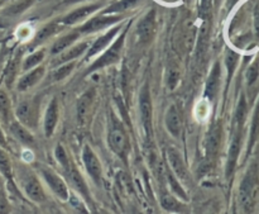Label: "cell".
Returning a JSON list of instances; mask_svg holds the SVG:
<instances>
[{
    "label": "cell",
    "instance_id": "6da1fadb",
    "mask_svg": "<svg viewBox=\"0 0 259 214\" xmlns=\"http://www.w3.org/2000/svg\"><path fill=\"white\" fill-rule=\"evenodd\" d=\"M258 165L252 164L248 169L247 174L243 177V182L239 188V203L242 209L245 213H250L254 208L255 195L258 189Z\"/></svg>",
    "mask_w": 259,
    "mask_h": 214
},
{
    "label": "cell",
    "instance_id": "7a4b0ae2",
    "mask_svg": "<svg viewBox=\"0 0 259 214\" xmlns=\"http://www.w3.org/2000/svg\"><path fill=\"white\" fill-rule=\"evenodd\" d=\"M139 109H141V119L142 123H143L146 139L147 142H152V134H153V127H152V100L147 84L142 88L141 95H139Z\"/></svg>",
    "mask_w": 259,
    "mask_h": 214
},
{
    "label": "cell",
    "instance_id": "3957f363",
    "mask_svg": "<svg viewBox=\"0 0 259 214\" xmlns=\"http://www.w3.org/2000/svg\"><path fill=\"white\" fill-rule=\"evenodd\" d=\"M124 38H125V30H124L123 34H121L120 37H119L113 45H111V47L88 68V73L90 74L93 73V71L99 70V68H103L105 67V66L115 63L116 61L119 60V57H120L121 48H123V45H124Z\"/></svg>",
    "mask_w": 259,
    "mask_h": 214
},
{
    "label": "cell",
    "instance_id": "277c9868",
    "mask_svg": "<svg viewBox=\"0 0 259 214\" xmlns=\"http://www.w3.org/2000/svg\"><path fill=\"white\" fill-rule=\"evenodd\" d=\"M108 142L109 145H110L111 150H113L119 157L125 159L126 154H128L129 141L128 137H126L125 131H124L123 127H121L120 124L114 122L113 127H111L110 132H109Z\"/></svg>",
    "mask_w": 259,
    "mask_h": 214
},
{
    "label": "cell",
    "instance_id": "5b68a950",
    "mask_svg": "<svg viewBox=\"0 0 259 214\" xmlns=\"http://www.w3.org/2000/svg\"><path fill=\"white\" fill-rule=\"evenodd\" d=\"M20 180H22L23 189H24L28 198H30L35 203L45 202L46 194L34 174H32L30 171H24L20 176Z\"/></svg>",
    "mask_w": 259,
    "mask_h": 214
},
{
    "label": "cell",
    "instance_id": "8992f818",
    "mask_svg": "<svg viewBox=\"0 0 259 214\" xmlns=\"http://www.w3.org/2000/svg\"><path fill=\"white\" fill-rule=\"evenodd\" d=\"M242 134H243V126H235L234 132H233L232 144L229 147V155H228L227 162V177H230L234 172L235 166H237L238 157H239L240 146H242Z\"/></svg>",
    "mask_w": 259,
    "mask_h": 214
},
{
    "label": "cell",
    "instance_id": "52a82bcc",
    "mask_svg": "<svg viewBox=\"0 0 259 214\" xmlns=\"http://www.w3.org/2000/svg\"><path fill=\"white\" fill-rule=\"evenodd\" d=\"M40 175H42L45 182L48 184V187L51 188V190H52L61 200L68 199L67 187H66L65 183L62 182V179H61L56 172H53L51 169H47V167H40Z\"/></svg>",
    "mask_w": 259,
    "mask_h": 214
},
{
    "label": "cell",
    "instance_id": "ba28073f",
    "mask_svg": "<svg viewBox=\"0 0 259 214\" xmlns=\"http://www.w3.org/2000/svg\"><path fill=\"white\" fill-rule=\"evenodd\" d=\"M222 124L217 123L210 128L209 133H207L206 144H205V151H206V160L207 161H212L215 156L218 155V151L220 149V144H222Z\"/></svg>",
    "mask_w": 259,
    "mask_h": 214
},
{
    "label": "cell",
    "instance_id": "9c48e42d",
    "mask_svg": "<svg viewBox=\"0 0 259 214\" xmlns=\"http://www.w3.org/2000/svg\"><path fill=\"white\" fill-rule=\"evenodd\" d=\"M82 160L83 164H85L86 171L89 172V175L91 176V179L96 183V184H100L101 183V165L99 159L96 157V155L94 154L93 150L89 146H85L82 152Z\"/></svg>",
    "mask_w": 259,
    "mask_h": 214
},
{
    "label": "cell",
    "instance_id": "30bf717a",
    "mask_svg": "<svg viewBox=\"0 0 259 214\" xmlns=\"http://www.w3.org/2000/svg\"><path fill=\"white\" fill-rule=\"evenodd\" d=\"M120 15H113V14H104L100 15V17L93 18L91 20H89L86 24H83L82 27L78 29V33L82 34V33H93L96 32V30L104 29V28L109 27L113 23L120 20Z\"/></svg>",
    "mask_w": 259,
    "mask_h": 214
},
{
    "label": "cell",
    "instance_id": "8fae6325",
    "mask_svg": "<svg viewBox=\"0 0 259 214\" xmlns=\"http://www.w3.org/2000/svg\"><path fill=\"white\" fill-rule=\"evenodd\" d=\"M167 157H168V162L172 167V171L175 172L177 179L182 180V182H187L189 180V172H187L186 165H185L184 159L174 147H169L167 150Z\"/></svg>",
    "mask_w": 259,
    "mask_h": 214
},
{
    "label": "cell",
    "instance_id": "7c38bea8",
    "mask_svg": "<svg viewBox=\"0 0 259 214\" xmlns=\"http://www.w3.org/2000/svg\"><path fill=\"white\" fill-rule=\"evenodd\" d=\"M17 117L23 124L33 127L37 119L38 111H37V104L32 100H24L18 105L17 108Z\"/></svg>",
    "mask_w": 259,
    "mask_h": 214
},
{
    "label": "cell",
    "instance_id": "4fadbf2b",
    "mask_svg": "<svg viewBox=\"0 0 259 214\" xmlns=\"http://www.w3.org/2000/svg\"><path fill=\"white\" fill-rule=\"evenodd\" d=\"M154 24H156V13L154 10H151L138 24V35L142 42H148L151 40L154 32Z\"/></svg>",
    "mask_w": 259,
    "mask_h": 214
},
{
    "label": "cell",
    "instance_id": "5bb4252c",
    "mask_svg": "<svg viewBox=\"0 0 259 214\" xmlns=\"http://www.w3.org/2000/svg\"><path fill=\"white\" fill-rule=\"evenodd\" d=\"M101 7V4H90V5H86V7H81L78 8V9L73 10L72 13H70L68 15H66L65 18H63L62 20H61V23L62 24H75V23L77 22H81L82 19H85V18H88L89 15L93 14L95 10H98L99 8Z\"/></svg>",
    "mask_w": 259,
    "mask_h": 214
},
{
    "label": "cell",
    "instance_id": "9a60e30c",
    "mask_svg": "<svg viewBox=\"0 0 259 214\" xmlns=\"http://www.w3.org/2000/svg\"><path fill=\"white\" fill-rule=\"evenodd\" d=\"M66 174H67L68 179H70L71 184L73 185V188H75V189L77 190L81 195H82L83 199L88 200V202L90 203L91 197H90V193H89V188H88V185H86L83 177L81 176L80 172H78L77 170L72 166V165H71V167L68 169V171L66 172Z\"/></svg>",
    "mask_w": 259,
    "mask_h": 214
},
{
    "label": "cell",
    "instance_id": "2e32d148",
    "mask_svg": "<svg viewBox=\"0 0 259 214\" xmlns=\"http://www.w3.org/2000/svg\"><path fill=\"white\" fill-rule=\"evenodd\" d=\"M58 121V104L56 99L51 101L48 105L47 111H46L45 117V133L46 137H51L55 132L56 126H57Z\"/></svg>",
    "mask_w": 259,
    "mask_h": 214
},
{
    "label": "cell",
    "instance_id": "e0dca14e",
    "mask_svg": "<svg viewBox=\"0 0 259 214\" xmlns=\"http://www.w3.org/2000/svg\"><path fill=\"white\" fill-rule=\"evenodd\" d=\"M166 127L174 137H179L181 133V116L176 105H171L167 111Z\"/></svg>",
    "mask_w": 259,
    "mask_h": 214
},
{
    "label": "cell",
    "instance_id": "ac0fdd59",
    "mask_svg": "<svg viewBox=\"0 0 259 214\" xmlns=\"http://www.w3.org/2000/svg\"><path fill=\"white\" fill-rule=\"evenodd\" d=\"M220 75H222V73H220V65L217 62L214 65V67H212L211 73H210V76L206 83V88H205V95L210 100H214V98L218 94V90H219Z\"/></svg>",
    "mask_w": 259,
    "mask_h": 214
},
{
    "label": "cell",
    "instance_id": "d6986e66",
    "mask_svg": "<svg viewBox=\"0 0 259 214\" xmlns=\"http://www.w3.org/2000/svg\"><path fill=\"white\" fill-rule=\"evenodd\" d=\"M94 90L88 91V93L83 94L80 99H78L77 103V121L80 124H83L88 118L89 111L91 108V104L94 100Z\"/></svg>",
    "mask_w": 259,
    "mask_h": 214
},
{
    "label": "cell",
    "instance_id": "ffe728a7",
    "mask_svg": "<svg viewBox=\"0 0 259 214\" xmlns=\"http://www.w3.org/2000/svg\"><path fill=\"white\" fill-rule=\"evenodd\" d=\"M10 132H12L13 136H14L20 144L27 145V146L34 145V138H33L32 133H30L23 124L18 123V122H12V123H10Z\"/></svg>",
    "mask_w": 259,
    "mask_h": 214
},
{
    "label": "cell",
    "instance_id": "44dd1931",
    "mask_svg": "<svg viewBox=\"0 0 259 214\" xmlns=\"http://www.w3.org/2000/svg\"><path fill=\"white\" fill-rule=\"evenodd\" d=\"M43 75H45V67L34 68V70L28 73L27 75H24L20 79L19 83H18V89L19 90H27V89L32 88L35 84L39 83Z\"/></svg>",
    "mask_w": 259,
    "mask_h": 214
},
{
    "label": "cell",
    "instance_id": "7402d4cb",
    "mask_svg": "<svg viewBox=\"0 0 259 214\" xmlns=\"http://www.w3.org/2000/svg\"><path fill=\"white\" fill-rule=\"evenodd\" d=\"M119 29H120V28H119V27L113 28V29L109 30L108 33H105V34H104L103 37L99 38V40L96 41V42L94 43L93 46H91L90 51H89V53H88V58L93 57V56H95L96 53L100 52L101 50H104V48H105L106 46H108L109 43H110V41L113 40L114 37H115V34L119 32Z\"/></svg>",
    "mask_w": 259,
    "mask_h": 214
},
{
    "label": "cell",
    "instance_id": "603a6c76",
    "mask_svg": "<svg viewBox=\"0 0 259 214\" xmlns=\"http://www.w3.org/2000/svg\"><path fill=\"white\" fill-rule=\"evenodd\" d=\"M0 121L9 126L12 123V101L4 90H0Z\"/></svg>",
    "mask_w": 259,
    "mask_h": 214
},
{
    "label": "cell",
    "instance_id": "cb8c5ba5",
    "mask_svg": "<svg viewBox=\"0 0 259 214\" xmlns=\"http://www.w3.org/2000/svg\"><path fill=\"white\" fill-rule=\"evenodd\" d=\"M88 47H89V43L82 42V43H80V45L75 46V47L70 48L67 52H63L62 55L57 58V61L55 62V65H62V63L68 62V61L73 60V58H77L78 56H81L83 52H85L86 48Z\"/></svg>",
    "mask_w": 259,
    "mask_h": 214
},
{
    "label": "cell",
    "instance_id": "d4e9b609",
    "mask_svg": "<svg viewBox=\"0 0 259 214\" xmlns=\"http://www.w3.org/2000/svg\"><path fill=\"white\" fill-rule=\"evenodd\" d=\"M78 37H80V33H78V30L61 37L60 40L56 41L55 45L52 46V53H60V52H62V51H65L66 48H67L68 46L72 45V43L75 42Z\"/></svg>",
    "mask_w": 259,
    "mask_h": 214
},
{
    "label": "cell",
    "instance_id": "484cf974",
    "mask_svg": "<svg viewBox=\"0 0 259 214\" xmlns=\"http://www.w3.org/2000/svg\"><path fill=\"white\" fill-rule=\"evenodd\" d=\"M139 2H141V0H120V2H116L114 3L113 5H110V7L104 12V14H119V13L126 12V10L136 7Z\"/></svg>",
    "mask_w": 259,
    "mask_h": 214
},
{
    "label": "cell",
    "instance_id": "4316f807",
    "mask_svg": "<svg viewBox=\"0 0 259 214\" xmlns=\"http://www.w3.org/2000/svg\"><path fill=\"white\" fill-rule=\"evenodd\" d=\"M0 174L5 177L9 183H13V169L10 164L9 156L7 152L0 147Z\"/></svg>",
    "mask_w": 259,
    "mask_h": 214
},
{
    "label": "cell",
    "instance_id": "83f0119b",
    "mask_svg": "<svg viewBox=\"0 0 259 214\" xmlns=\"http://www.w3.org/2000/svg\"><path fill=\"white\" fill-rule=\"evenodd\" d=\"M60 30V27H58L57 23H51V24L46 25L45 28L39 30L37 33V35L34 37V45H38V43L45 42L47 38H50L51 35H53L55 33H57Z\"/></svg>",
    "mask_w": 259,
    "mask_h": 214
},
{
    "label": "cell",
    "instance_id": "f1b7e54d",
    "mask_svg": "<svg viewBox=\"0 0 259 214\" xmlns=\"http://www.w3.org/2000/svg\"><path fill=\"white\" fill-rule=\"evenodd\" d=\"M259 134V103L255 108L254 112V117H253V122H252V127H250V136H249V145H248V151H252L253 146H254L255 141L258 138Z\"/></svg>",
    "mask_w": 259,
    "mask_h": 214
},
{
    "label": "cell",
    "instance_id": "f546056e",
    "mask_svg": "<svg viewBox=\"0 0 259 214\" xmlns=\"http://www.w3.org/2000/svg\"><path fill=\"white\" fill-rule=\"evenodd\" d=\"M167 177H168V183H169V187H171L172 192H175V194L179 195L181 199L184 200H187V195L186 193H185V190L182 189V187L180 185V182L179 179H177L176 176H175V174L172 171H167Z\"/></svg>",
    "mask_w": 259,
    "mask_h": 214
},
{
    "label": "cell",
    "instance_id": "4dcf8cb0",
    "mask_svg": "<svg viewBox=\"0 0 259 214\" xmlns=\"http://www.w3.org/2000/svg\"><path fill=\"white\" fill-rule=\"evenodd\" d=\"M245 117H247V103H245L244 96H242L239 103H238L237 112H235V116H234L235 126H243L245 121Z\"/></svg>",
    "mask_w": 259,
    "mask_h": 214
},
{
    "label": "cell",
    "instance_id": "1f68e13d",
    "mask_svg": "<svg viewBox=\"0 0 259 214\" xmlns=\"http://www.w3.org/2000/svg\"><path fill=\"white\" fill-rule=\"evenodd\" d=\"M43 58H45V52H43V51H38V52L32 53V55L28 56V57L25 58L24 63H23V70H30V68L37 66L39 62H42Z\"/></svg>",
    "mask_w": 259,
    "mask_h": 214
},
{
    "label": "cell",
    "instance_id": "d6a6232c",
    "mask_svg": "<svg viewBox=\"0 0 259 214\" xmlns=\"http://www.w3.org/2000/svg\"><path fill=\"white\" fill-rule=\"evenodd\" d=\"M55 155H56V159H57V161L60 162L61 166H62L63 170L67 172L68 169L71 167V162H70V160H68V156H67V154H66L65 149H63L61 145H58V146L56 147Z\"/></svg>",
    "mask_w": 259,
    "mask_h": 214
},
{
    "label": "cell",
    "instance_id": "836d02e7",
    "mask_svg": "<svg viewBox=\"0 0 259 214\" xmlns=\"http://www.w3.org/2000/svg\"><path fill=\"white\" fill-rule=\"evenodd\" d=\"M161 204L162 207L164 208L166 210H179L180 209V204L179 202L176 200V198L172 197L171 194H163L161 197Z\"/></svg>",
    "mask_w": 259,
    "mask_h": 214
},
{
    "label": "cell",
    "instance_id": "e575fe53",
    "mask_svg": "<svg viewBox=\"0 0 259 214\" xmlns=\"http://www.w3.org/2000/svg\"><path fill=\"white\" fill-rule=\"evenodd\" d=\"M225 62H227V67H228V79H232L233 73H234V68L237 66L238 62V55L233 51H228L227 52V57H225Z\"/></svg>",
    "mask_w": 259,
    "mask_h": 214
},
{
    "label": "cell",
    "instance_id": "d590c367",
    "mask_svg": "<svg viewBox=\"0 0 259 214\" xmlns=\"http://www.w3.org/2000/svg\"><path fill=\"white\" fill-rule=\"evenodd\" d=\"M73 66H75V63H73V62H70V63L67 62V63H65V65L61 66V67L58 68V70H56L55 73H53V75H52L53 80H55V81H60V80H62V79H65L66 76H67L68 74H70L71 71H72Z\"/></svg>",
    "mask_w": 259,
    "mask_h": 214
},
{
    "label": "cell",
    "instance_id": "8d00e7d4",
    "mask_svg": "<svg viewBox=\"0 0 259 214\" xmlns=\"http://www.w3.org/2000/svg\"><path fill=\"white\" fill-rule=\"evenodd\" d=\"M32 3L33 0H24V2L18 3V4L13 5V7H10L9 9L7 10V14H17V13H22L23 10L28 9V7H29Z\"/></svg>",
    "mask_w": 259,
    "mask_h": 214
},
{
    "label": "cell",
    "instance_id": "74e56055",
    "mask_svg": "<svg viewBox=\"0 0 259 214\" xmlns=\"http://www.w3.org/2000/svg\"><path fill=\"white\" fill-rule=\"evenodd\" d=\"M258 75H259V66H258V62H254L252 66H250L249 70H248L247 73L248 84H249V85L254 84L255 80L258 79Z\"/></svg>",
    "mask_w": 259,
    "mask_h": 214
},
{
    "label": "cell",
    "instance_id": "f35d334b",
    "mask_svg": "<svg viewBox=\"0 0 259 214\" xmlns=\"http://www.w3.org/2000/svg\"><path fill=\"white\" fill-rule=\"evenodd\" d=\"M10 207L9 202H8V198L5 192L3 190V188H0V213H9Z\"/></svg>",
    "mask_w": 259,
    "mask_h": 214
},
{
    "label": "cell",
    "instance_id": "ab89813d",
    "mask_svg": "<svg viewBox=\"0 0 259 214\" xmlns=\"http://www.w3.org/2000/svg\"><path fill=\"white\" fill-rule=\"evenodd\" d=\"M253 17H254V30L255 34L259 38V2L254 5V10H253Z\"/></svg>",
    "mask_w": 259,
    "mask_h": 214
},
{
    "label": "cell",
    "instance_id": "60d3db41",
    "mask_svg": "<svg viewBox=\"0 0 259 214\" xmlns=\"http://www.w3.org/2000/svg\"><path fill=\"white\" fill-rule=\"evenodd\" d=\"M207 7H209V0H201V8H202V12H206Z\"/></svg>",
    "mask_w": 259,
    "mask_h": 214
},
{
    "label": "cell",
    "instance_id": "b9f144b4",
    "mask_svg": "<svg viewBox=\"0 0 259 214\" xmlns=\"http://www.w3.org/2000/svg\"><path fill=\"white\" fill-rule=\"evenodd\" d=\"M0 146H5V139H4V136H3L2 131H0Z\"/></svg>",
    "mask_w": 259,
    "mask_h": 214
},
{
    "label": "cell",
    "instance_id": "7bdbcfd3",
    "mask_svg": "<svg viewBox=\"0 0 259 214\" xmlns=\"http://www.w3.org/2000/svg\"><path fill=\"white\" fill-rule=\"evenodd\" d=\"M82 2V0H66V4H73V3Z\"/></svg>",
    "mask_w": 259,
    "mask_h": 214
},
{
    "label": "cell",
    "instance_id": "ee69618b",
    "mask_svg": "<svg viewBox=\"0 0 259 214\" xmlns=\"http://www.w3.org/2000/svg\"><path fill=\"white\" fill-rule=\"evenodd\" d=\"M9 2H12V0H0V7H3V5H5Z\"/></svg>",
    "mask_w": 259,
    "mask_h": 214
},
{
    "label": "cell",
    "instance_id": "f6af8a7d",
    "mask_svg": "<svg viewBox=\"0 0 259 214\" xmlns=\"http://www.w3.org/2000/svg\"><path fill=\"white\" fill-rule=\"evenodd\" d=\"M3 187V182H2V177H0V188Z\"/></svg>",
    "mask_w": 259,
    "mask_h": 214
},
{
    "label": "cell",
    "instance_id": "bcb514c9",
    "mask_svg": "<svg viewBox=\"0 0 259 214\" xmlns=\"http://www.w3.org/2000/svg\"><path fill=\"white\" fill-rule=\"evenodd\" d=\"M2 27H3V25H2V24H0V28H2Z\"/></svg>",
    "mask_w": 259,
    "mask_h": 214
}]
</instances>
